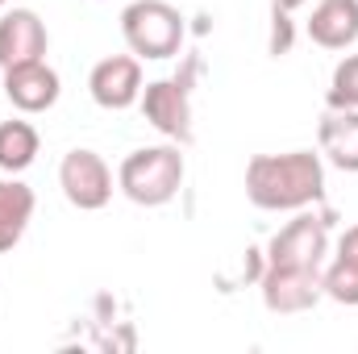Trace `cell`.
<instances>
[{"label": "cell", "mask_w": 358, "mask_h": 354, "mask_svg": "<svg viewBox=\"0 0 358 354\" xmlns=\"http://www.w3.org/2000/svg\"><path fill=\"white\" fill-rule=\"evenodd\" d=\"M329 108H358V55L338 63L329 84Z\"/></svg>", "instance_id": "obj_16"}, {"label": "cell", "mask_w": 358, "mask_h": 354, "mask_svg": "<svg viewBox=\"0 0 358 354\" xmlns=\"http://www.w3.org/2000/svg\"><path fill=\"white\" fill-rule=\"evenodd\" d=\"M0 4H4V0H0Z\"/></svg>", "instance_id": "obj_18"}, {"label": "cell", "mask_w": 358, "mask_h": 354, "mask_svg": "<svg viewBox=\"0 0 358 354\" xmlns=\"http://www.w3.org/2000/svg\"><path fill=\"white\" fill-rule=\"evenodd\" d=\"M321 150L334 167L358 171V108H334L321 121Z\"/></svg>", "instance_id": "obj_12"}, {"label": "cell", "mask_w": 358, "mask_h": 354, "mask_svg": "<svg viewBox=\"0 0 358 354\" xmlns=\"http://www.w3.org/2000/svg\"><path fill=\"white\" fill-rule=\"evenodd\" d=\"M325 171L313 150L255 155L246 167V196L259 208H304L321 196Z\"/></svg>", "instance_id": "obj_1"}, {"label": "cell", "mask_w": 358, "mask_h": 354, "mask_svg": "<svg viewBox=\"0 0 358 354\" xmlns=\"http://www.w3.org/2000/svg\"><path fill=\"white\" fill-rule=\"evenodd\" d=\"M321 296V267H267L263 300L271 313H304Z\"/></svg>", "instance_id": "obj_5"}, {"label": "cell", "mask_w": 358, "mask_h": 354, "mask_svg": "<svg viewBox=\"0 0 358 354\" xmlns=\"http://www.w3.org/2000/svg\"><path fill=\"white\" fill-rule=\"evenodd\" d=\"M183 183V155L176 146H146L121 163V187L134 204H167Z\"/></svg>", "instance_id": "obj_2"}, {"label": "cell", "mask_w": 358, "mask_h": 354, "mask_svg": "<svg viewBox=\"0 0 358 354\" xmlns=\"http://www.w3.org/2000/svg\"><path fill=\"white\" fill-rule=\"evenodd\" d=\"M46 55V25L29 8H13L0 17V67H21L38 63Z\"/></svg>", "instance_id": "obj_7"}, {"label": "cell", "mask_w": 358, "mask_h": 354, "mask_svg": "<svg viewBox=\"0 0 358 354\" xmlns=\"http://www.w3.org/2000/svg\"><path fill=\"white\" fill-rule=\"evenodd\" d=\"M121 34L142 59H171L183 42V17L167 0H138L121 13Z\"/></svg>", "instance_id": "obj_3"}, {"label": "cell", "mask_w": 358, "mask_h": 354, "mask_svg": "<svg viewBox=\"0 0 358 354\" xmlns=\"http://www.w3.org/2000/svg\"><path fill=\"white\" fill-rule=\"evenodd\" d=\"M338 259H350V263H358V225H355V229H346V234H342Z\"/></svg>", "instance_id": "obj_17"}, {"label": "cell", "mask_w": 358, "mask_h": 354, "mask_svg": "<svg viewBox=\"0 0 358 354\" xmlns=\"http://www.w3.org/2000/svg\"><path fill=\"white\" fill-rule=\"evenodd\" d=\"M4 96L21 108V113H42L59 100V76L38 59V63H21L4 71Z\"/></svg>", "instance_id": "obj_10"}, {"label": "cell", "mask_w": 358, "mask_h": 354, "mask_svg": "<svg viewBox=\"0 0 358 354\" xmlns=\"http://www.w3.org/2000/svg\"><path fill=\"white\" fill-rule=\"evenodd\" d=\"M142 113L155 129H163L167 138H179V142H192V108H187V88L176 84V80H159L150 84L146 96H142Z\"/></svg>", "instance_id": "obj_9"}, {"label": "cell", "mask_w": 358, "mask_h": 354, "mask_svg": "<svg viewBox=\"0 0 358 354\" xmlns=\"http://www.w3.org/2000/svg\"><path fill=\"white\" fill-rule=\"evenodd\" d=\"M321 292L334 296L338 304H358V263L338 259V263L321 275Z\"/></svg>", "instance_id": "obj_15"}, {"label": "cell", "mask_w": 358, "mask_h": 354, "mask_svg": "<svg viewBox=\"0 0 358 354\" xmlns=\"http://www.w3.org/2000/svg\"><path fill=\"white\" fill-rule=\"evenodd\" d=\"M29 217H34V192L17 179L13 183L4 179L0 183V250H13L21 242Z\"/></svg>", "instance_id": "obj_13"}, {"label": "cell", "mask_w": 358, "mask_h": 354, "mask_svg": "<svg viewBox=\"0 0 358 354\" xmlns=\"http://www.w3.org/2000/svg\"><path fill=\"white\" fill-rule=\"evenodd\" d=\"M34 155H38V129L29 121H4L0 125V167L21 171L34 163Z\"/></svg>", "instance_id": "obj_14"}, {"label": "cell", "mask_w": 358, "mask_h": 354, "mask_svg": "<svg viewBox=\"0 0 358 354\" xmlns=\"http://www.w3.org/2000/svg\"><path fill=\"white\" fill-rule=\"evenodd\" d=\"M59 183L76 208H104L113 196V176H108L104 159L92 150H71L59 167Z\"/></svg>", "instance_id": "obj_4"}, {"label": "cell", "mask_w": 358, "mask_h": 354, "mask_svg": "<svg viewBox=\"0 0 358 354\" xmlns=\"http://www.w3.org/2000/svg\"><path fill=\"white\" fill-rule=\"evenodd\" d=\"M308 34L325 50H346L358 38V0H321L308 17Z\"/></svg>", "instance_id": "obj_11"}, {"label": "cell", "mask_w": 358, "mask_h": 354, "mask_svg": "<svg viewBox=\"0 0 358 354\" xmlns=\"http://www.w3.org/2000/svg\"><path fill=\"white\" fill-rule=\"evenodd\" d=\"M321 255H325V221L296 217L287 229L271 238L267 267H321Z\"/></svg>", "instance_id": "obj_6"}, {"label": "cell", "mask_w": 358, "mask_h": 354, "mask_svg": "<svg viewBox=\"0 0 358 354\" xmlns=\"http://www.w3.org/2000/svg\"><path fill=\"white\" fill-rule=\"evenodd\" d=\"M88 88L100 108H129L138 100V92H142V67L129 55H113V59L92 67Z\"/></svg>", "instance_id": "obj_8"}]
</instances>
